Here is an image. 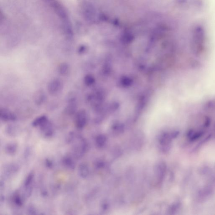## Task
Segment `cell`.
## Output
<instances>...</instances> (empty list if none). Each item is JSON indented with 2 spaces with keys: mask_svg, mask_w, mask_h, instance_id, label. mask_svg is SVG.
Segmentation results:
<instances>
[{
  "mask_svg": "<svg viewBox=\"0 0 215 215\" xmlns=\"http://www.w3.org/2000/svg\"><path fill=\"white\" fill-rule=\"evenodd\" d=\"M66 141L72 145L73 156L77 159L82 158L88 149L86 140L80 134L74 132H70L67 136Z\"/></svg>",
  "mask_w": 215,
  "mask_h": 215,
  "instance_id": "obj_1",
  "label": "cell"
},
{
  "mask_svg": "<svg viewBox=\"0 0 215 215\" xmlns=\"http://www.w3.org/2000/svg\"><path fill=\"white\" fill-rule=\"evenodd\" d=\"M47 89L49 94L55 95L59 93L63 89V83L59 79H54L48 84Z\"/></svg>",
  "mask_w": 215,
  "mask_h": 215,
  "instance_id": "obj_2",
  "label": "cell"
},
{
  "mask_svg": "<svg viewBox=\"0 0 215 215\" xmlns=\"http://www.w3.org/2000/svg\"><path fill=\"white\" fill-rule=\"evenodd\" d=\"M87 123V116L86 112L84 110L77 112L75 118L76 127L79 129L83 128Z\"/></svg>",
  "mask_w": 215,
  "mask_h": 215,
  "instance_id": "obj_3",
  "label": "cell"
},
{
  "mask_svg": "<svg viewBox=\"0 0 215 215\" xmlns=\"http://www.w3.org/2000/svg\"><path fill=\"white\" fill-rule=\"evenodd\" d=\"M42 134L45 138H50L53 135L54 130L51 122L48 120L44 124L39 127Z\"/></svg>",
  "mask_w": 215,
  "mask_h": 215,
  "instance_id": "obj_4",
  "label": "cell"
},
{
  "mask_svg": "<svg viewBox=\"0 0 215 215\" xmlns=\"http://www.w3.org/2000/svg\"><path fill=\"white\" fill-rule=\"evenodd\" d=\"M0 118L4 122L15 121L16 120V116L15 114L5 108H1L0 109Z\"/></svg>",
  "mask_w": 215,
  "mask_h": 215,
  "instance_id": "obj_5",
  "label": "cell"
},
{
  "mask_svg": "<svg viewBox=\"0 0 215 215\" xmlns=\"http://www.w3.org/2000/svg\"><path fill=\"white\" fill-rule=\"evenodd\" d=\"M68 105L65 109L66 113L68 115H73L77 110L76 99L74 97H70L68 98Z\"/></svg>",
  "mask_w": 215,
  "mask_h": 215,
  "instance_id": "obj_6",
  "label": "cell"
},
{
  "mask_svg": "<svg viewBox=\"0 0 215 215\" xmlns=\"http://www.w3.org/2000/svg\"><path fill=\"white\" fill-rule=\"evenodd\" d=\"M46 100V94L43 90L37 91L34 96V100L37 105H41Z\"/></svg>",
  "mask_w": 215,
  "mask_h": 215,
  "instance_id": "obj_7",
  "label": "cell"
},
{
  "mask_svg": "<svg viewBox=\"0 0 215 215\" xmlns=\"http://www.w3.org/2000/svg\"><path fill=\"white\" fill-rule=\"evenodd\" d=\"M62 164L67 169L74 170L76 167L75 162L70 156H66L62 159Z\"/></svg>",
  "mask_w": 215,
  "mask_h": 215,
  "instance_id": "obj_8",
  "label": "cell"
},
{
  "mask_svg": "<svg viewBox=\"0 0 215 215\" xmlns=\"http://www.w3.org/2000/svg\"><path fill=\"white\" fill-rule=\"evenodd\" d=\"M20 169L19 166L15 163H12L7 165L4 170L6 176H9L14 175Z\"/></svg>",
  "mask_w": 215,
  "mask_h": 215,
  "instance_id": "obj_9",
  "label": "cell"
},
{
  "mask_svg": "<svg viewBox=\"0 0 215 215\" xmlns=\"http://www.w3.org/2000/svg\"><path fill=\"white\" fill-rule=\"evenodd\" d=\"M18 145L16 143H10L6 145L5 151L7 154L13 156L16 153Z\"/></svg>",
  "mask_w": 215,
  "mask_h": 215,
  "instance_id": "obj_10",
  "label": "cell"
},
{
  "mask_svg": "<svg viewBox=\"0 0 215 215\" xmlns=\"http://www.w3.org/2000/svg\"><path fill=\"white\" fill-rule=\"evenodd\" d=\"M79 175L83 179L86 178L89 174V169L88 166L85 163H82L79 166Z\"/></svg>",
  "mask_w": 215,
  "mask_h": 215,
  "instance_id": "obj_11",
  "label": "cell"
},
{
  "mask_svg": "<svg viewBox=\"0 0 215 215\" xmlns=\"http://www.w3.org/2000/svg\"><path fill=\"white\" fill-rule=\"evenodd\" d=\"M47 117L45 115L39 116L34 120L32 123V125L34 127H40L48 121Z\"/></svg>",
  "mask_w": 215,
  "mask_h": 215,
  "instance_id": "obj_12",
  "label": "cell"
},
{
  "mask_svg": "<svg viewBox=\"0 0 215 215\" xmlns=\"http://www.w3.org/2000/svg\"><path fill=\"white\" fill-rule=\"evenodd\" d=\"M20 130L17 127L14 125H9L6 129V133L11 137H15L19 134Z\"/></svg>",
  "mask_w": 215,
  "mask_h": 215,
  "instance_id": "obj_13",
  "label": "cell"
},
{
  "mask_svg": "<svg viewBox=\"0 0 215 215\" xmlns=\"http://www.w3.org/2000/svg\"><path fill=\"white\" fill-rule=\"evenodd\" d=\"M13 200L14 203L18 207H21L23 205V197H21L18 192L14 193L13 196Z\"/></svg>",
  "mask_w": 215,
  "mask_h": 215,
  "instance_id": "obj_14",
  "label": "cell"
},
{
  "mask_svg": "<svg viewBox=\"0 0 215 215\" xmlns=\"http://www.w3.org/2000/svg\"><path fill=\"white\" fill-rule=\"evenodd\" d=\"M69 71V67L66 63H61L58 67V73L61 75L65 76L68 74Z\"/></svg>",
  "mask_w": 215,
  "mask_h": 215,
  "instance_id": "obj_15",
  "label": "cell"
},
{
  "mask_svg": "<svg viewBox=\"0 0 215 215\" xmlns=\"http://www.w3.org/2000/svg\"><path fill=\"white\" fill-rule=\"evenodd\" d=\"M33 191V185H32L27 186H24L23 197L25 199L30 198L32 195Z\"/></svg>",
  "mask_w": 215,
  "mask_h": 215,
  "instance_id": "obj_16",
  "label": "cell"
},
{
  "mask_svg": "<svg viewBox=\"0 0 215 215\" xmlns=\"http://www.w3.org/2000/svg\"><path fill=\"white\" fill-rule=\"evenodd\" d=\"M34 173L33 172H31L30 173L25 179V183H24V186H27L32 185L34 179Z\"/></svg>",
  "mask_w": 215,
  "mask_h": 215,
  "instance_id": "obj_17",
  "label": "cell"
},
{
  "mask_svg": "<svg viewBox=\"0 0 215 215\" xmlns=\"http://www.w3.org/2000/svg\"><path fill=\"white\" fill-rule=\"evenodd\" d=\"M105 138L103 136L100 135L98 136L96 139V142L97 146L98 147H103L105 143Z\"/></svg>",
  "mask_w": 215,
  "mask_h": 215,
  "instance_id": "obj_18",
  "label": "cell"
},
{
  "mask_svg": "<svg viewBox=\"0 0 215 215\" xmlns=\"http://www.w3.org/2000/svg\"><path fill=\"white\" fill-rule=\"evenodd\" d=\"M27 211L29 215L37 214L36 209L33 205H30L27 209Z\"/></svg>",
  "mask_w": 215,
  "mask_h": 215,
  "instance_id": "obj_19",
  "label": "cell"
},
{
  "mask_svg": "<svg viewBox=\"0 0 215 215\" xmlns=\"http://www.w3.org/2000/svg\"><path fill=\"white\" fill-rule=\"evenodd\" d=\"M45 165L47 168L49 169H52L54 166V163L53 161L49 158L45 160Z\"/></svg>",
  "mask_w": 215,
  "mask_h": 215,
  "instance_id": "obj_20",
  "label": "cell"
},
{
  "mask_svg": "<svg viewBox=\"0 0 215 215\" xmlns=\"http://www.w3.org/2000/svg\"><path fill=\"white\" fill-rule=\"evenodd\" d=\"M93 79L91 76L87 75L84 79V82L87 85H90L93 82Z\"/></svg>",
  "mask_w": 215,
  "mask_h": 215,
  "instance_id": "obj_21",
  "label": "cell"
},
{
  "mask_svg": "<svg viewBox=\"0 0 215 215\" xmlns=\"http://www.w3.org/2000/svg\"><path fill=\"white\" fill-rule=\"evenodd\" d=\"M206 107L209 109H213L215 108V101L210 100L206 104Z\"/></svg>",
  "mask_w": 215,
  "mask_h": 215,
  "instance_id": "obj_22",
  "label": "cell"
},
{
  "mask_svg": "<svg viewBox=\"0 0 215 215\" xmlns=\"http://www.w3.org/2000/svg\"><path fill=\"white\" fill-rule=\"evenodd\" d=\"M85 47L83 46H80V47L79 48L78 50V52L79 54H81L85 52Z\"/></svg>",
  "mask_w": 215,
  "mask_h": 215,
  "instance_id": "obj_23",
  "label": "cell"
},
{
  "mask_svg": "<svg viewBox=\"0 0 215 215\" xmlns=\"http://www.w3.org/2000/svg\"><path fill=\"white\" fill-rule=\"evenodd\" d=\"M5 201V197L4 196L1 194V197H0V204L2 205L3 203Z\"/></svg>",
  "mask_w": 215,
  "mask_h": 215,
  "instance_id": "obj_24",
  "label": "cell"
}]
</instances>
